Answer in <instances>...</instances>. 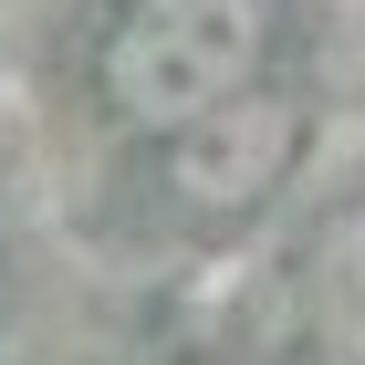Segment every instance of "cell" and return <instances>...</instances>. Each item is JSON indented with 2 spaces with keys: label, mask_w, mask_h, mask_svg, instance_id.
I'll use <instances>...</instances> for the list:
<instances>
[{
  "label": "cell",
  "mask_w": 365,
  "mask_h": 365,
  "mask_svg": "<svg viewBox=\"0 0 365 365\" xmlns=\"http://www.w3.org/2000/svg\"><path fill=\"white\" fill-rule=\"evenodd\" d=\"M272 42H282V0H115L94 84L136 136L168 146L230 94L272 84Z\"/></svg>",
  "instance_id": "1"
},
{
  "label": "cell",
  "mask_w": 365,
  "mask_h": 365,
  "mask_svg": "<svg viewBox=\"0 0 365 365\" xmlns=\"http://www.w3.org/2000/svg\"><path fill=\"white\" fill-rule=\"evenodd\" d=\"M303 136H313L303 94L292 84H251V94H230L220 115H198V125L168 136V188L198 220H251L261 198L303 168Z\"/></svg>",
  "instance_id": "2"
},
{
  "label": "cell",
  "mask_w": 365,
  "mask_h": 365,
  "mask_svg": "<svg viewBox=\"0 0 365 365\" xmlns=\"http://www.w3.org/2000/svg\"><path fill=\"white\" fill-rule=\"evenodd\" d=\"M313 303L344 334V355L365 365V209H344L324 240H313Z\"/></svg>",
  "instance_id": "3"
}]
</instances>
